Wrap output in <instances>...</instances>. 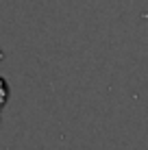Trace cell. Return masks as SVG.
I'll use <instances>...</instances> for the list:
<instances>
[{"label": "cell", "mask_w": 148, "mask_h": 150, "mask_svg": "<svg viewBox=\"0 0 148 150\" xmlns=\"http://www.w3.org/2000/svg\"><path fill=\"white\" fill-rule=\"evenodd\" d=\"M7 100H9V85H7V81L0 76V111L7 105Z\"/></svg>", "instance_id": "1"}, {"label": "cell", "mask_w": 148, "mask_h": 150, "mask_svg": "<svg viewBox=\"0 0 148 150\" xmlns=\"http://www.w3.org/2000/svg\"><path fill=\"white\" fill-rule=\"evenodd\" d=\"M4 59V54H2V50H0V61H2Z\"/></svg>", "instance_id": "2"}]
</instances>
